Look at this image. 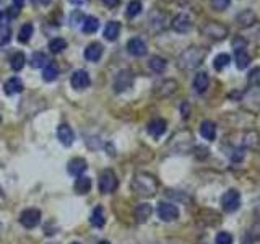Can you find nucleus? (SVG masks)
<instances>
[{
  "label": "nucleus",
  "instance_id": "31",
  "mask_svg": "<svg viewBox=\"0 0 260 244\" xmlns=\"http://www.w3.org/2000/svg\"><path fill=\"white\" fill-rule=\"evenodd\" d=\"M237 23L241 26H251L256 23V13L251 12V10H244V12L237 17Z\"/></svg>",
  "mask_w": 260,
  "mask_h": 244
},
{
  "label": "nucleus",
  "instance_id": "16",
  "mask_svg": "<svg viewBox=\"0 0 260 244\" xmlns=\"http://www.w3.org/2000/svg\"><path fill=\"white\" fill-rule=\"evenodd\" d=\"M151 214H153V209L150 204H139L134 210L135 220L139 221V223H145V221L151 216Z\"/></svg>",
  "mask_w": 260,
  "mask_h": 244
},
{
  "label": "nucleus",
  "instance_id": "42",
  "mask_svg": "<svg viewBox=\"0 0 260 244\" xmlns=\"http://www.w3.org/2000/svg\"><path fill=\"white\" fill-rule=\"evenodd\" d=\"M25 2L26 0H13V3H15V7H18V8H21L25 5Z\"/></svg>",
  "mask_w": 260,
  "mask_h": 244
},
{
  "label": "nucleus",
  "instance_id": "28",
  "mask_svg": "<svg viewBox=\"0 0 260 244\" xmlns=\"http://www.w3.org/2000/svg\"><path fill=\"white\" fill-rule=\"evenodd\" d=\"M166 61L163 59V57H160V56H153L151 59H150V62H148V67L151 68L153 72H156V73H161V72H164V68H166Z\"/></svg>",
  "mask_w": 260,
  "mask_h": 244
},
{
  "label": "nucleus",
  "instance_id": "33",
  "mask_svg": "<svg viewBox=\"0 0 260 244\" xmlns=\"http://www.w3.org/2000/svg\"><path fill=\"white\" fill-rule=\"evenodd\" d=\"M230 62H231V57L228 54H218L213 61V67L216 70H223V68H226L230 65Z\"/></svg>",
  "mask_w": 260,
  "mask_h": 244
},
{
  "label": "nucleus",
  "instance_id": "44",
  "mask_svg": "<svg viewBox=\"0 0 260 244\" xmlns=\"http://www.w3.org/2000/svg\"><path fill=\"white\" fill-rule=\"evenodd\" d=\"M36 3H41V5H49L52 0H34Z\"/></svg>",
  "mask_w": 260,
  "mask_h": 244
},
{
  "label": "nucleus",
  "instance_id": "22",
  "mask_svg": "<svg viewBox=\"0 0 260 244\" xmlns=\"http://www.w3.org/2000/svg\"><path fill=\"white\" fill-rule=\"evenodd\" d=\"M234 61H236V67L239 70H244L251 63V56L247 54L246 49H234Z\"/></svg>",
  "mask_w": 260,
  "mask_h": 244
},
{
  "label": "nucleus",
  "instance_id": "2",
  "mask_svg": "<svg viewBox=\"0 0 260 244\" xmlns=\"http://www.w3.org/2000/svg\"><path fill=\"white\" fill-rule=\"evenodd\" d=\"M132 190L140 197H151L158 190V181L148 173H137L132 179Z\"/></svg>",
  "mask_w": 260,
  "mask_h": 244
},
{
  "label": "nucleus",
  "instance_id": "47",
  "mask_svg": "<svg viewBox=\"0 0 260 244\" xmlns=\"http://www.w3.org/2000/svg\"><path fill=\"white\" fill-rule=\"evenodd\" d=\"M164 2H173V0H164Z\"/></svg>",
  "mask_w": 260,
  "mask_h": 244
},
{
  "label": "nucleus",
  "instance_id": "18",
  "mask_svg": "<svg viewBox=\"0 0 260 244\" xmlns=\"http://www.w3.org/2000/svg\"><path fill=\"white\" fill-rule=\"evenodd\" d=\"M200 135L203 137L205 140H215V137H216V125L213 124L211 121H203L200 124Z\"/></svg>",
  "mask_w": 260,
  "mask_h": 244
},
{
  "label": "nucleus",
  "instance_id": "39",
  "mask_svg": "<svg viewBox=\"0 0 260 244\" xmlns=\"http://www.w3.org/2000/svg\"><path fill=\"white\" fill-rule=\"evenodd\" d=\"M246 39L241 38V36H237V38H234V41H232V47L234 49H246Z\"/></svg>",
  "mask_w": 260,
  "mask_h": 244
},
{
  "label": "nucleus",
  "instance_id": "9",
  "mask_svg": "<svg viewBox=\"0 0 260 244\" xmlns=\"http://www.w3.org/2000/svg\"><path fill=\"white\" fill-rule=\"evenodd\" d=\"M173 30L176 31V33H180V34H185L189 33L190 30H192V18L189 17L187 13H179L176 18L173 20Z\"/></svg>",
  "mask_w": 260,
  "mask_h": 244
},
{
  "label": "nucleus",
  "instance_id": "27",
  "mask_svg": "<svg viewBox=\"0 0 260 244\" xmlns=\"http://www.w3.org/2000/svg\"><path fill=\"white\" fill-rule=\"evenodd\" d=\"M25 62H26V57L23 52H15L12 59H10V67H12V70L20 72L25 67Z\"/></svg>",
  "mask_w": 260,
  "mask_h": 244
},
{
  "label": "nucleus",
  "instance_id": "46",
  "mask_svg": "<svg viewBox=\"0 0 260 244\" xmlns=\"http://www.w3.org/2000/svg\"><path fill=\"white\" fill-rule=\"evenodd\" d=\"M2 18H3V13H2V12H0V21H2Z\"/></svg>",
  "mask_w": 260,
  "mask_h": 244
},
{
  "label": "nucleus",
  "instance_id": "40",
  "mask_svg": "<svg viewBox=\"0 0 260 244\" xmlns=\"http://www.w3.org/2000/svg\"><path fill=\"white\" fill-rule=\"evenodd\" d=\"M242 158H244V153H242L241 148H237V150L232 152V155H231V160L232 161H241Z\"/></svg>",
  "mask_w": 260,
  "mask_h": 244
},
{
  "label": "nucleus",
  "instance_id": "4",
  "mask_svg": "<svg viewBox=\"0 0 260 244\" xmlns=\"http://www.w3.org/2000/svg\"><path fill=\"white\" fill-rule=\"evenodd\" d=\"M134 72L129 70V68H122V70L117 72V75L114 77V82H113V87L117 93L125 92V90H129L132 85H134Z\"/></svg>",
  "mask_w": 260,
  "mask_h": 244
},
{
  "label": "nucleus",
  "instance_id": "38",
  "mask_svg": "<svg viewBox=\"0 0 260 244\" xmlns=\"http://www.w3.org/2000/svg\"><path fill=\"white\" fill-rule=\"evenodd\" d=\"M83 20H85V17H83V13L82 12H73L72 13V17H70V23H72V26H77V25H82L83 23Z\"/></svg>",
  "mask_w": 260,
  "mask_h": 244
},
{
  "label": "nucleus",
  "instance_id": "17",
  "mask_svg": "<svg viewBox=\"0 0 260 244\" xmlns=\"http://www.w3.org/2000/svg\"><path fill=\"white\" fill-rule=\"evenodd\" d=\"M5 93L8 94V96H12V94H17V93H21L23 92V82L20 80L18 77H12L8 78L7 82H5Z\"/></svg>",
  "mask_w": 260,
  "mask_h": 244
},
{
  "label": "nucleus",
  "instance_id": "12",
  "mask_svg": "<svg viewBox=\"0 0 260 244\" xmlns=\"http://www.w3.org/2000/svg\"><path fill=\"white\" fill-rule=\"evenodd\" d=\"M57 139L60 140L62 145L70 147L73 143V140H75V135H73V130L70 129V125L60 124L59 127H57Z\"/></svg>",
  "mask_w": 260,
  "mask_h": 244
},
{
  "label": "nucleus",
  "instance_id": "19",
  "mask_svg": "<svg viewBox=\"0 0 260 244\" xmlns=\"http://www.w3.org/2000/svg\"><path fill=\"white\" fill-rule=\"evenodd\" d=\"M166 132V121L164 119H153L148 124V134L153 137H161Z\"/></svg>",
  "mask_w": 260,
  "mask_h": 244
},
{
  "label": "nucleus",
  "instance_id": "3",
  "mask_svg": "<svg viewBox=\"0 0 260 244\" xmlns=\"http://www.w3.org/2000/svg\"><path fill=\"white\" fill-rule=\"evenodd\" d=\"M119 181L117 176L113 169H104L103 173L99 174V181H98V189L99 192L103 194H113L116 189H117Z\"/></svg>",
  "mask_w": 260,
  "mask_h": 244
},
{
  "label": "nucleus",
  "instance_id": "13",
  "mask_svg": "<svg viewBox=\"0 0 260 244\" xmlns=\"http://www.w3.org/2000/svg\"><path fill=\"white\" fill-rule=\"evenodd\" d=\"M103 52H104V47L101 46L99 42H91L89 46H87L83 56H85V59L89 62H98L101 57H103Z\"/></svg>",
  "mask_w": 260,
  "mask_h": 244
},
{
  "label": "nucleus",
  "instance_id": "23",
  "mask_svg": "<svg viewBox=\"0 0 260 244\" xmlns=\"http://www.w3.org/2000/svg\"><path fill=\"white\" fill-rule=\"evenodd\" d=\"M73 187H75L77 194H80V195L88 194L89 190H91V179H89L88 176H78Z\"/></svg>",
  "mask_w": 260,
  "mask_h": 244
},
{
  "label": "nucleus",
  "instance_id": "30",
  "mask_svg": "<svg viewBox=\"0 0 260 244\" xmlns=\"http://www.w3.org/2000/svg\"><path fill=\"white\" fill-rule=\"evenodd\" d=\"M33 33H34V26L31 23H25L18 31V41L20 42H28L31 36H33Z\"/></svg>",
  "mask_w": 260,
  "mask_h": 244
},
{
  "label": "nucleus",
  "instance_id": "26",
  "mask_svg": "<svg viewBox=\"0 0 260 244\" xmlns=\"http://www.w3.org/2000/svg\"><path fill=\"white\" fill-rule=\"evenodd\" d=\"M57 75H59V67L56 62H49L42 70V80L44 82H54Z\"/></svg>",
  "mask_w": 260,
  "mask_h": 244
},
{
  "label": "nucleus",
  "instance_id": "32",
  "mask_svg": "<svg viewBox=\"0 0 260 244\" xmlns=\"http://www.w3.org/2000/svg\"><path fill=\"white\" fill-rule=\"evenodd\" d=\"M49 49L51 52H54V54H59V52L67 49V41L63 38H54L49 42Z\"/></svg>",
  "mask_w": 260,
  "mask_h": 244
},
{
  "label": "nucleus",
  "instance_id": "21",
  "mask_svg": "<svg viewBox=\"0 0 260 244\" xmlns=\"http://www.w3.org/2000/svg\"><path fill=\"white\" fill-rule=\"evenodd\" d=\"M120 34V23L119 21H109L104 28V38L108 41H116Z\"/></svg>",
  "mask_w": 260,
  "mask_h": 244
},
{
  "label": "nucleus",
  "instance_id": "14",
  "mask_svg": "<svg viewBox=\"0 0 260 244\" xmlns=\"http://www.w3.org/2000/svg\"><path fill=\"white\" fill-rule=\"evenodd\" d=\"M88 168V163L87 160H83V158H73V160L68 161V174H72V176H83V173L87 171Z\"/></svg>",
  "mask_w": 260,
  "mask_h": 244
},
{
  "label": "nucleus",
  "instance_id": "48",
  "mask_svg": "<svg viewBox=\"0 0 260 244\" xmlns=\"http://www.w3.org/2000/svg\"><path fill=\"white\" fill-rule=\"evenodd\" d=\"M72 244H82V243H72Z\"/></svg>",
  "mask_w": 260,
  "mask_h": 244
},
{
  "label": "nucleus",
  "instance_id": "24",
  "mask_svg": "<svg viewBox=\"0 0 260 244\" xmlns=\"http://www.w3.org/2000/svg\"><path fill=\"white\" fill-rule=\"evenodd\" d=\"M99 28V20L96 17H85L82 23V31L85 34H93L96 33Z\"/></svg>",
  "mask_w": 260,
  "mask_h": 244
},
{
  "label": "nucleus",
  "instance_id": "25",
  "mask_svg": "<svg viewBox=\"0 0 260 244\" xmlns=\"http://www.w3.org/2000/svg\"><path fill=\"white\" fill-rule=\"evenodd\" d=\"M176 90H177V82L166 80V82L161 83L160 87L156 88V94H158V96H169V94L176 93Z\"/></svg>",
  "mask_w": 260,
  "mask_h": 244
},
{
  "label": "nucleus",
  "instance_id": "8",
  "mask_svg": "<svg viewBox=\"0 0 260 244\" xmlns=\"http://www.w3.org/2000/svg\"><path fill=\"white\" fill-rule=\"evenodd\" d=\"M70 83L72 87L77 90V92H82V90L88 88L91 85V80H89V73L87 70H75L70 77Z\"/></svg>",
  "mask_w": 260,
  "mask_h": 244
},
{
  "label": "nucleus",
  "instance_id": "1",
  "mask_svg": "<svg viewBox=\"0 0 260 244\" xmlns=\"http://www.w3.org/2000/svg\"><path fill=\"white\" fill-rule=\"evenodd\" d=\"M206 54H208V49L200 47V46H192L179 56L177 65L179 68H182V70H194V68L202 65V62L205 61Z\"/></svg>",
  "mask_w": 260,
  "mask_h": 244
},
{
  "label": "nucleus",
  "instance_id": "41",
  "mask_svg": "<svg viewBox=\"0 0 260 244\" xmlns=\"http://www.w3.org/2000/svg\"><path fill=\"white\" fill-rule=\"evenodd\" d=\"M120 2V0H103L104 5H108V7H116Z\"/></svg>",
  "mask_w": 260,
  "mask_h": 244
},
{
  "label": "nucleus",
  "instance_id": "37",
  "mask_svg": "<svg viewBox=\"0 0 260 244\" xmlns=\"http://www.w3.org/2000/svg\"><path fill=\"white\" fill-rule=\"evenodd\" d=\"M216 244H232V236L230 235V233L226 231H221L216 235V240H215Z\"/></svg>",
  "mask_w": 260,
  "mask_h": 244
},
{
  "label": "nucleus",
  "instance_id": "35",
  "mask_svg": "<svg viewBox=\"0 0 260 244\" xmlns=\"http://www.w3.org/2000/svg\"><path fill=\"white\" fill-rule=\"evenodd\" d=\"M10 38H12V28L8 25H2L0 26V44H8Z\"/></svg>",
  "mask_w": 260,
  "mask_h": 244
},
{
  "label": "nucleus",
  "instance_id": "5",
  "mask_svg": "<svg viewBox=\"0 0 260 244\" xmlns=\"http://www.w3.org/2000/svg\"><path fill=\"white\" fill-rule=\"evenodd\" d=\"M202 34L210 38L211 41H223L228 36V28L218 21H210L202 28Z\"/></svg>",
  "mask_w": 260,
  "mask_h": 244
},
{
  "label": "nucleus",
  "instance_id": "15",
  "mask_svg": "<svg viewBox=\"0 0 260 244\" xmlns=\"http://www.w3.org/2000/svg\"><path fill=\"white\" fill-rule=\"evenodd\" d=\"M210 85V77L206 72H199L194 77V90L197 93H205Z\"/></svg>",
  "mask_w": 260,
  "mask_h": 244
},
{
  "label": "nucleus",
  "instance_id": "20",
  "mask_svg": "<svg viewBox=\"0 0 260 244\" xmlns=\"http://www.w3.org/2000/svg\"><path fill=\"white\" fill-rule=\"evenodd\" d=\"M89 223L94 228H103L106 223V214L103 207H94V210L91 212V216H89Z\"/></svg>",
  "mask_w": 260,
  "mask_h": 244
},
{
  "label": "nucleus",
  "instance_id": "7",
  "mask_svg": "<svg viewBox=\"0 0 260 244\" xmlns=\"http://www.w3.org/2000/svg\"><path fill=\"white\" fill-rule=\"evenodd\" d=\"M39 221H41V212L38 209H26V210L21 212L20 223L23 225L25 228H28V230L38 226Z\"/></svg>",
  "mask_w": 260,
  "mask_h": 244
},
{
  "label": "nucleus",
  "instance_id": "6",
  "mask_svg": "<svg viewBox=\"0 0 260 244\" xmlns=\"http://www.w3.org/2000/svg\"><path fill=\"white\" fill-rule=\"evenodd\" d=\"M221 205L223 210L228 212V214H232L241 207V194L237 192L236 189H230L228 192H225L221 199Z\"/></svg>",
  "mask_w": 260,
  "mask_h": 244
},
{
  "label": "nucleus",
  "instance_id": "45",
  "mask_svg": "<svg viewBox=\"0 0 260 244\" xmlns=\"http://www.w3.org/2000/svg\"><path fill=\"white\" fill-rule=\"evenodd\" d=\"M98 244H111V243L109 241H99Z\"/></svg>",
  "mask_w": 260,
  "mask_h": 244
},
{
  "label": "nucleus",
  "instance_id": "36",
  "mask_svg": "<svg viewBox=\"0 0 260 244\" xmlns=\"http://www.w3.org/2000/svg\"><path fill=\"white\" fill-rule=\"evenodd\" d=\"M231 0H210V5L213 7L216 12H225V10L230 7Z\"/></svg>",
  "mask_w": 260,
  "mask_h": 244
},
{
  "label": "nucleus",
  "instance_id": "11",
  "mask_svg": "<svg viewBox=\"0 0 260 244\" xmlns=\"http://www.w3.org/2000/svg\"><path fill=\"white\" fill-rule=\"evenodd\" d=\"M127 51H129V54L134 56V57H143V56H146L148 47H146L145 41L143 39L132 38L129 42H127Z\"/></svg>",
  "mask_w": 260,
  "mask_h": 244
},
{
  "label": "nucleus",
  "instance_id": "29",
  "mask_svg": "<svg viewBox=\"0 0 260 244\" xmlns=\"http://www.w3.org/2000/svg\"><path fill=\"white\" fill-rule=\"evenodd\" d=\"M47 63H49V59H47V56L44 52H34L33 56H31V67L33 68H41V67H46Z\"/></svg>",
  "mask_w": 260,
  "mask_h": 244
},
{
  "label": "nucleus",
  "instance_id": "10",
  "mask_svg": "<svg viewBox=\"0 0 260 244\" xmlns=\"http://www.w3.org/2000/svg\"><path fill=\"white\" fill-rule=\"evenodd\" d=\"M158 216H160L163 221H174L179 218V209L173 204L161 202L158 205Z\"/></svg>",
  "mask_w": 260,
  "mask_h": 244
},
{
  "label": "nucleus",
  "instance_id": "34",
  "mask_svg": "<svg viewBox=\"0 0 260 244\" xmlns=\"http://www.w3.org/2000/svg\"><path fill=\"white\" fill-rule=\"evenodd\" d=\"M140 12H142V2L140 0H132L129 3V7H127V17L135 18Z\"/></svg>",
  "mask_w": 260,
  "mask_h": 244
},
{
  "label": "nucleus",
  "instance_id": "43",
  "mask_svg": "<svg viewBox=\"0 0 260 244\" xmlns=\"http://www.w3.org/2000/svg\"><path fill=\"white\" fill-rule=\"evenodd\" d=\"M70 3H73V5H83V3H87L88 0H68Z\"/></svg>",
  "mask_w": 260,
  "mask_h": 244
}]
</instances>
